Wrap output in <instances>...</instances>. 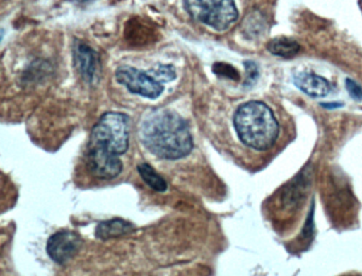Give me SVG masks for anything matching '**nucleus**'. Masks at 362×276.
Instances as JSON below:
<instances>
[{
    "label": "nucleus",
    "instance_id": "1",
    "mask_svg": "<svg viewBox=\"0 0 362 276\" xmlns=\"http://www.w3.org/2000/svg\"><path fill=\"white\" fill-rule=\"evenodd\" d=\"M139 134L144 146L163 159H183L194 146L187 123L168 108H156L147 113L141 119Z\"/></svg>",
    "mask_w": 362,
    "mask_h": 276
},
{
    "label": "nucleus",
    "instance_id": "2",
    "mask_svg": "<svg viewBox=\"0 0 362 276\" xmlns=\"http://www.w3.org/2000/svg\"><path fill=\"white\" fill-rule=\"evenodd\" d=\"M234 127L241 142L258 151L270 149L279 133L272 110L262 101H249L239 106L235 113Z\"/></svg>",
    "mask_w": 362,
    "mask_h": 276
},
{
    "label": "nucleus",
    "instance_id": "3",
    "mask_svg": "<svg viewBox=\"0 0 362 276\" xmlns=\"http://www.w3.org/2000/svg\"><path fill=\"white\" fill-rule=\"evenodd\" d=\"M129 139V117L122 113L107 112L93 127L88 146L119 156L128 150Z\"/></svg>",
    "mask_w": 362,
    "mask_h": 276
},
{
    "label": "nucleus",
    "instance_id": "4",
    "mask_svg": "<svg viewBox=\"0 0 362 276\" xmlns=\"http://www.w3.org/2000/svg\"><path fill=\"white\" fill-rule=\"evenodd\" d=\"M184 4L192 18L218 31L228 29L238 18L234 0H184Z\"/></svg>",
    "mask_w": 362,
    "mask_h": 276
},
{
    "label": "nucleus",
    "instance_id": "5",
    "mask_svg": "<svg viewBox=\"0 0 362 276\" xmlns=\"http://www.w3.org/2000/svg\"><path fill=\"white\" fill-rule=\"evenodd\" d=\"M116 79L131 93L149 99H156L164 91V85L154 76L151 70L144 71L131 66H120L116 70Z\"/></svg>",
    "mask_w": 362,
    "mask_h": 276
},
{
    "label": "nucleus",
    "instance_id": "6",
    "mask_svg": "<svg viewBox=\"0 0 362 276\" xmlns=\"http://www.w3.org/2000/svg\"><path fill=\"white\" fill-rule=\"evenodd\" d=\"M82 241L79 234L74 231H58L48 239L47 253L50 258L59 265H64L79 253Z\"/></svg>",
    "mask_w": 362,
    "mask_h": 276
},
{
    "label": "nucleus",
    "instance_id": "7",
    "mask_svg": "<svg viewBox=\"0 0 362 276\" xmlns=\"http://www.w3.org/2000/svg\"><path fill=\"white\" fill-rule=\"evenodd\" d=\"M86 163L90 171L98 178L112 180L122 171V163L118 155L88 146Z\"/></svg>",
    "mask_w": 362,
    "mask_h": 276
},
{
    "label": "nucleus",
    "instance_id": "8",
    "mask_svg": "<svg viewBox=\"0 0 362 276\" xmlns=\"http://www.w3.org/2000/svg\"><path fill=\"white\" fill-rule=\"evenodd\" d=\"M74 59L82 78L86 82H95L100 67L98 53L86 42H77L74 47Z\"/></svg>",
    "mask_w": 362,
    "mask_h": 276
},
{
    "label": "nucleus",
    "instance_id": "9",
    "mask_svg": "<svg viewBox=\"0 0 362 276\" xmlns=\"http://www.w3.org/2000/svg\"><path fill=\"white\" fill-rule=\"evenodd\" d=\"M294 84L310 97H325L330 91V84L323 76L309 72H302L294 76Z\"/></svg>",
    "mask_w": 362,
    "mask_h": 276
},
{
    "label": "nucleus",
    "instance_id": "10",
    "mask_svg": "<svg viewBox=\"0 0 362 276\" xmlns=\"http://www.w3.org/2000/svg\"><path fill=\"white\" fill-rule=\"evenodd\" d=\"M134 224L122 219H112V220L103 221L96 227L95 235L99 239L107 240L111 238H117L127 235L134 231Z\"/></svg>",
    "mask_w": 362,
    "mask_h": 276
},
{
    "label": "nucleus",
    "instance_id": "11",
    "mask_svg": "<svg viewBox=\"0 0 362 276\" xmlns=\"http://www.w3.org/2000/svg\"><path fill=\"white\" fill-rule=\"evenodd\" d=\"M267 48L273 55L286 57V59L293 57L300 50V44L296 40L289 38H284V36L271 40Z\"/></svg>",
    "mask_w": 362,
    "mask_h": 276
},
{
    "label": "nucleus",
    "instance_id": "12",
    "mask_svg": "<svg viewBox=\"0 0 362 276\" xmlns=\"http://www.w3.org/2000/svg\"><path fill=\"white\" fill-rule=\"evenodd\" d=\"M137 170H139V174H141L143 180L151 187L154 190L158 191V192H164L167 190V183L149 163H139L137 166Z\"/></svg>",
    "mask_w": 362,
    "mask_h": 276
},
{
    "label": "nucleus",
    "instance_id": "13",
    "mask_svg": "<svg viewBox=\"0 0 362 276\" xmlns=\"http://www.w3.org/2000/svg\"><path fill=\"white\" fill-rule=\"evenodd\" d=\"M150 70H151L154 76L162 83L170 82V81L175 80V76H177L175 67L171 65H162V64H158L156 67L151 68Z\"/></svg>",
    "mask_w": 362,
    "mask_h": 276
},
{
    "label": "nucleus",
    "instance_id": "14",
    "mask_svg": "<svg viewBox=\"0 0 362 276\" xmlns=\"http://www.w3.org/2000/svg\"><path fill=\"white\" fill-rule=\"evenodd\" d=\"M214 71L216 74H221V76L233 79V80H239V72L232 66L228 65V64H216L215 67H214Z\"/></svg>",
    "mask_w": 362,
    "mask_h": 276
},
{
    "label": "nucleus",
    "instance_id": "15",
    "mask_svg": "<svg viewBox=\"0 0 362 276\" xmlns=\"http://www.w3.org/2000/svg\"><path fill=\"white\" fill-rule=\"evenodd\" d=\"M245 70H247V79H245V84L247 86L253 85L257 81L259 76V71H258L257 65L254 62L247 61L245 62Z\"/></svg>",
    "mask_w": 362,
    "mask_h": 276
},
{
    "label": "nucleus",
    "instance_id": "16",
    "mask_svg": "<svg viewBox=\"0 0 362 276\" xmlns=\"http://www.w3.org/2000/svg\"><path fill=\"white\" fill-rule=\"evenodd\" d=\"M345 86H346L347 91L349 96L353 98L356 101H361L362 100V86H360L355 81L351 79H346L345 81Z\"/></svg>",
    "mask_w": 362,
    "mask_h": 276
},
{
    "label": "nucleus",
    "instance_id": "17",
    "mask_svg": "<svg viewBox=\"0 0 362 276\" xmlns=\"http://www.w3.org/2000/svg\"><path fill=\"white\" fill-rule=\"evenodd\" d=\"M321 105L325 108H340V106H342V104H341V103H327V104L322 103Z\"/></svg>",
    "mask_w": 362,
    "mask_h": 276
},
{
    "label": "nucleus",
    "instance_id": "18",
    "mask_svg": "<svg viewBox=\"0 0 362 276\" xmlns=\"http://www.w3.org/2000/svg\"><path fill=\"white\" fill-rule=\"evenodd\" d=\"M71 1L80 2V4H82V2H88L90 1V0H71Z\"/></svg>",
    "mask_w": 362,
    "mask_h": 276
}]
</instances>
